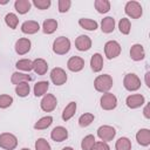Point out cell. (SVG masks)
Masks as SVG:
<instances>
[{
	"instance_id": "obj_4",
	"label": "cell",
	"mask_w": 150,
	"mask_h": 150,
	"mask_svg": "<svg viewBox=\"0 0 150 150\" xmlns=\"http://www.w3.org/2000/svg\"><path fill=\"white\" fill-rule=\"evenodd\" d=\"M18 146V138L11 132L0 134V148L5 150H14Z\"/></svg>"
},
{
	"instance_id": "obj_34",
	"label": "cell",
	"mask_w": 150,
	"mask_h": 150,
	"mask_svg": "<svg viewBox=\"0 0 150 150\" xmlns=\"http://www.w3.org/2000/svg\"><path fill=\"white\" fill-rule=\"evenodd\" d=\"M30 91V87L28 84V82H23V83H20L18 86H15V93L19 97H26L28 96Z\"/></svg>"
},
{
	"instance_id": "obj_33",
	"label": "cell",
	"mask_w": 150,
	"mask_h": 150,
	"mask_svg": "<svg viewBox=\"0 0 150 150\" xmlns=\"http://www.w3.org/2000/svg\"><path fill=\"white\" fill-rule=\"evenodd\" d=\"M5 23L12 28V29H15L19 25V18L15 13H7L6 16H5Z\"/></svg>"
},
{
	"instance_id": "obj_44",
	"label": "cell",
	"mask_w": 150,
	"mask_h": 150,
	"mask_svg": "<svg viewBox=\"0 0 150 150\" xmlns=\"http://www.w3.org/2000/svg\"><path fill=\"white\" fill-rule=\"evenodd\" d=\"M6 4H8V0H4V1L0 0V5H6Z\"/></svg>"
},
{
	"instance_id": "obj_21",
	"label": "cell",
	"mask_w": 150,
	"mask_h": 150,
	"mask_svg": "<svg viewBox=\"0 0 150 150\" xmlns=\"http://www.w3.org/2000/svg\"><path fill=\"white\" fill-rule=\"evenodd\" d=\"M115 29V19L112 16H105L101 21V30L105 34L114 32Z\"/></svg>"
},
{
	"instance_id": "obj_10",
	"label": "cell",
	"mask_w": 150,
	"mask_h": 150,
	"mask_svg": "<svg viewBox=\"0 0 150 150\" xmlns=\"http://www.w3.org/2000/svg\"><path fill=\"white\" fill-rule=\"evenodd\" d=\"M57 105V100L53 94H46L43 95L41 102H40V107L43 111L46 112H50L53 111Z\"/></svg>"
},
{
	"instance_id": "obj_11",
	"label": "cell",
	"mask_w": 150,
	"mask_h": 150,
	"mask_svg": "<svg viewBox=\"0 0 150 150\" xmlns=\"http://www.w3.org/2000/svg\"><path fill=\"white\" fill-rule=\"evenodd\" d=\"M145 103V98L141 94H132L125 98V104L130 109H137Z\"/></svg>"
},
{
	"instance_id": "obj_9",
	"label": "cell",
	"mask_w": 150,
	"mask_h": 150,
	"mask_svg": "<svg viewBox=\"0 0 150 150\" xmlns=\"http://www.w3.org/2000/svg\"><path fill=\"white\" fill-rule=\"evenodd\" d=\"M97 136H98V138L101 139V141H103V142H110V141H112L114 138H115V136H116V130H115V128L114 127H111V125H101L98 129H97Z\"/></svg>"
},
{
	"instance_id": "obj_12",
	"label": "cell",
	"mask_w": 150,
	"mask_h": 150,
	"mask_svg": "<svg viewBox=\"0 0 150 150\" xmlns=\"http://www.w3.org/2000/svg\"><path fill=\"white\" fill-rule=\"evenodd\" d=\"M30 47H32V42H30L29 39H27V38H20L19 40H16L15 46H14V49H15L16 54L25 55V54H27L30 50Z\"/></svg>"
},
{
	"instance_id": "obj_25",
	"label": "cell",
	"mask_w": 150,
	"mask_h": 150,
	"mask_svg": "<svg viewBox=\"0 0 150 150\" xmlns=\"http://www.w3.org/2000/svg\"><path fill=\"white\" fill-rule=\"evenodd\" d=\"M48 88H49V82L48 81H39V82H36L34 84V88H33L34 95L36 97L43 96V95H46Z\"/></svg>"
},
{
	"instance_id": "obj_5",
	"label": "cell",
	"mask_w": 150,
	"mask_h": 150,
	"mask_svg": "<svg viewBox=\"0 0 150 150\" xmlns=\"http://www.w3.org/2000/svg\"><path fill=\"white\" fill-rule=\"evenodd\" d=\"M104 54L108 60L116 59L121 54V45L115 40H109L104 45Z\"/></svg>"
},
{
	"instance_id": "obj_8",
	"label": "cell",
	"mask_w": 150,
	"mask_h": 150,
	"mask_svg": "<svg viewBox=\"0 0 150 150\" xmlns=\"http://www.w3.org/2000/svg\"><path fill=\"white\" fill-rule=\"evenodd\" d=\"M100 104L103 110H112L117 107V97L112 93H104L100 98Z\"/></svg>"
},
{
	"instance_id": "obj_13",
	"label": "cell",
	"mask_w": 150,
	"mask_h": 150,
	"mask_svg": "<svg viewBox=\"0 0 150 150\" xmlns=\"http://www.w3.org/2000/svg\"><path fill=\"white\" fill-rule=\"evenodd\" d=\"M91 39L88 35H80L75 39V47L80 52H87L91 48Z\"/></svg>"
},
{
	"instance_id": "obj_23",
	"label": "cell",
	"mask_w": 150,
	"mask_h": 150,
	"mask_svg": "<svg viewBox=\"0 0 150 150\" xmlns=\"http://www.w3.org/2000/svg\"><path fill=\"white\" fill-rule=\"evenodd\" d=\"M32 7V2L29 0H15L14 8L19 14H26L29 12Z\"/></svg>"
},
{
	"instance_id": "obj_15",
	"label": "cell",
	"mask_w": 150,
	"mask_h": 150,
	"mask_svg": "<svg viewBox=\"0 0 150 150\" xmlns=\"http://www.w3.org/2000/svg\"><path fill=\"white\" fill-rule=\"evenodd\" d=\"M83 67H84V60L80 56H71L67 62V68L73 73L81 71Z\"/></svg>"
},
{
	"instance_id": "obj_2",
	"label": "cell",
	"mask_w": 150,
	"mask_h": 150,
	"mask_svg": "<svg viewBox=\"0 0 150 150\" xmlns=\"http://www.w3.org/2000/svg\"><path fill=\"white\" fill-rule=\"evenodd\" d=\"M70 50V40L66 36H59L53 42V52L57 55H64Z\"/></svg>"
},
{
	"instance_id": "obj_37",
	"label": "cell",
	"mask_w": 150,
	"mask_h": 150,
	"mask_svg": "<svg viewBox=\"0 0 150 150\" xmlns=\"http://www.w3.org/2000/svg\"><path fill=\"white\" fill-rule=\"evenodd\" d=\"M12 103H13V97L11 95H7V94L0 95V108L1 109H6L11 107Z\"/></svg>"
},
{
	"instance_id": "obj_27",
	"label": "cell",
	"mask_w": 150,
	"mask_h": 150,
	"mask_svg": "<svg viewBox=\"0 0 150 150\" xmlns=\"http://www.w3.org/2000/svg\"><path fill=\"white\" fill-rule=\"evenodd\" d=\"M57 21L55 19H47L42 23V32L45 34H53L57 29Z\"/></svg>"
},
{
	"instance_id": "obj_28",
	"label": "cell",
	"mask_w": 150,
	"mask_h": 150,
	"mask_svg": "<svg viewBox=\"0 0 150 150\" xmlns=\"http://www.w3.org/2000/svg\"><path fill=\"white\" fill-rule=\"evenodd\" d=\"M52 123H53L52 116H43L34 123V129L35 130H45V129L49 128L52 125Z\"/></svg>"
},
{
	"instance_id": "obj_40",
	"label": "cell",
	"mask_w": 150,
	"mask_h": 150,
	"mask_svg": "<svg viewBox=\"0 0 150 150\" xmlns=\"http://www.w3.org/2000/svg\"><path fill=\"white\" fill-rule=\"evenodd\" d=\"M71 6V1L70 0H59L57 1V8L60 13H66L69 11Z\"/></svg>"
},
{
	"instance_id": "obj_36",
	"label": "cell",
	"mask_w": 150,
	"mask_h": 150,
	"mask_svg": "<svg viewBox=\"0 0 150 150\" xmlns=\"http://www.w3.org/2000/svg\"><path fill=\"white\" fill-rule=\"evenodd\" d=\"M95 142H96V139H95L94 135H87L83 137V139L81 142V149L82 150H91Z\"/></svg>"
},
{
	"instance_id": "obj_39",
	"label": "cell",
	"mask_w": 150,
	"mask_h": 150,
	"mask_svg": "<svg viewBox=\"0 0 150 150\" xmlns=\"http://www.w3.org/2000/svg\"><path fill=\"white\" fill-rule=\"evenodd\" d=\"M32 5H34L38 9H47L50 7L52 5V1L50 0H33L32 1Z\"/></svg>"
},
{
	"instance_id": "obj_22",
	"label": "cell",
	"mask_w": 150,
	"mask_h": 150,
	"mask_svg": "<svg viewBox=\"0 0 150 150\" xmlns=\"http://www.w3.org/2000/svg\"><path fill=\"white\" fill-rule=\"evenodd\" d=\"M76 109H77V104H76V102H74V101L69 102V103L64 107V109H63V111H62V120L66 121V122L69 121V120L75 115Z\"/></svg>"
},
{
	"instance_id": "obj_46",
	"label": "cell",
	"mask_w": 150,
	"mask_h": 150,
	"mask_svg": "<svg viewBox=\"0 0 150 150\" xmlns=\"http://www.w3.org/2000/svg\"><path fill=\"white\" fill-rule=\"evenodd\" d=\"M21 150H30V149H28V148H22Z\"/></svg>"
},
{
	"instance_id": "obj_38",
	"label": "cell",
	"mask_w": 150,
	"mask_h": 150,
	"mask_svg": "<svg viewBox=\"0 0 150 150\" xmlns=\"http://www.w3.org/2000/svg\"><path fill=\"white\" fill-rule=\"evenodd\" d=\"M34 146H35V150H52L50 144L45 138H38L35 141Z\"/></svg>"
},
{
	"instance_id": "obj_29",
	"label": "cell",
	"mask_w": 150,
	"mask_h": 150,
	"mask_svg": "<svg viewBox=\"0 0 150 150\" xmlns=\"http://www.w3.org/2000/svg\"><path fill=\"white\" fill-rule=\"evenodd\" d=\"M94 120H95L94 114H91V112H84V114H82L79 117V125L81 128H87V127H89L94 122Z\"/></svg>"
},
{
	"instance_id": "obj_14",
	"label": "cell",
	"mask_w": 150,
	"mask_h": 150,
	"mask_svg": "<svg viewBox=\"0 0 150 150\" xmlns=\"http://www.w3.org/2000/svg\"><path fill=\"white\" fill-rule=\"evenodd\" d=\"M50 138L54 142H63V141H66L68 138V130L62 125L55 127L50 131Z\"/></svg>"
},
{
	"instance_id": "obj_30",
	"label": "cell",
	"mask_w": 150,
	"mask_h": 150,
	"mask_svg": "<svg viewBox=\"0 0 150 150\" xmlns=\"http://www.w3.org/2000/svg\"><path fill=\"white\" fill-rule=\"evenodd\" d=\"M94 6L100 14H104L110 11V2L108 0H95Z\"/></svg>"
},
{
	"instance_id": "obj_35",
	"label": "cell",
	"mask_w": 150,
	"mask_h": 150,
	"mask_svg": "<svg viewBox=\"0 0 150 150\" xmlns=\"http://www.w3.org/2000/svg\"><path fill=\"white\" fill-rule=\"evenodd\" d=\"M118 29L120 32L123 34V35H128L130 33V29H131V23H130V20L128 18H122L120 21H118Z\"/></svg>"
},
{
	"instance_id": "obj_32",
	"label": "cell",
	"mask_w": 150,
	"mask_h": 150,
	"mask_svg": "<svg viewBox=\"0 0 150 150\" xmlns=\"http://www.w3.org/2000/svg\"><path fill=\"white\" fill-rule=\"evenodd\" d=\"M115 150H131V141L128 137H120L115 143Z\"/></svg>"
},
{
	"instance_id": "obj_17",
	"label": "cell",
	"mask_w": 150,
	"mask_h": 150,
	"mask_svg": "<svg viewBox=\"0 0 150 150\" xmlns=\"http://www.w3.org/2000/svg\"><path fill=\"white\" fill-rule=\"evenodd\" d=\"M130 57L134 61H141L145 57V50L144 47L141 43H135L130 48Z\"/></svg>"
},
{
	"instance_id": "obj_45",
	"label": "cell",
	"mask_w": 150,
	"mask_h": 150,
	"mask_svg": "<svg viewBox=\"0 0 150 150\" xmlns=\"http://www.w3.org/2000/svg\"><path fill=\"white\" fill-rule=\"evenodd\" d=\"M62 150H74V149H73L71 146H64V148H63Z\"/></svg>"
},
{
	"instance_id": "obj_6",
	"label": "cell",
	"mask_w": 150,
	"mask_h": 150,
	"mask_svg": "<svg viewBox=\"0 0 150 150\" xmlns=\"http://www.w3.org/2000/svg\"><path fill=\"white\" fill-rule=\"evenodd\" d=\"M123 86L128 91H136L141 88V80L136 74L129 73L123 79Z\"/></svg>"
},
{
	"instance_id": "obj_41",
	"label": "cell",
	"mask_w": 150,
	"mask_h": 150,
	"mask_svg": "<svg viewBox=\"0 0 150 150\" xmlns=\"http://www.w3.org/2000/svg\"><path fill=\"white\" fill-rule=\"evenodd\" d=\"M91 150H110V146L107 142H103V141H97L95 142V144L93 145Z\"/></svg>"
},
{
	"instance_id": "obj_24",
	"label": "cell",
	"mask_w": 150,
	"mask_h": 150,
	"mask_svg": "<svg viewBox=\"0 0 150 150\" xmlns=\"http://www.w3.org/2000/svg\"><path fill=\"white\" fill-rule=\"evenodd\" d=\"M29 81H32V77L28 74H25V73L14 71L11 76V82L15 86H18L20 83H23V82H29Z\"/></svg>"
},
{
	"instance_id": "obj_43",
	"label": "cell",
	"mask_w": 150,
	"mask_h": 150,
	"mask_svg": "<svg viewBox=\"0 0 150 150\" xmlns=\"http://www.w3.org/2000/svg\"><path fill=\"white\" fill-rule=\"evenodd\" d=\"M144 80H145V84L148 88H150V71H146L144 75Z\"/></svg>"
},
{
	"instance_id": "obj_1",
	"label": "cell",
	"mask_w": 150,
	"mask_h": 150,
	"mask_svg": "<svg viewBox=\"0 0 150 150\" xmlns=\"http://www.w3.org/2000/svg\"><path fill=\"white\" fill-rule=\"evenodd\" d=\"M112 84H114V81L109 74L98 75L94 80V88L96 89V91L102 93V94L109 93V90L112 88Z\"/></svg>"
},
{
	"instance_id": "obj_18",
	"label": "cell",
	"mask_w": 150,
	"mask_h": 150,
	"mask_svg": "<svg viewBox=\"0 0 150 150\" xmlns=\"http://www.w3.org/2000/svg\"><path fill=\"white\" fill-rule=\"evenodd\" d=\"M136 141L142 146L150 145V130L146 129V128L139 129L137 131V134H136Z\"/></svg>"
},
{
	"instance_id": "obj_7",
	"label": "cell",
	"mask_w": 150,
	"mask_h": 150,
	"mask_svg": "<svg viewBox=\"0 0 150 150\" xmlns=\"http://www.w3.org/2000/svg\"><path fill=\"white\" fill-rule=\"evenodd\" d=\"M50 80L55 86H62L67 82V73L64 69H62L61 67H55L50 70Z\"/></svg>"
},
{
	"instance_id": "obj_16",
	"label": "cell",
	"mask_w": 150,
	"mask_h": 150,
	"mask_svg": "<svg viewBox=\"0 0 150 150\" xmlns=\"http://www.w3.org/2000/svg\"><path fill=\"white\" fill-rule=\"evenodd\" d=\"M40 30V25L38 21H34V20H27L25 21L22 25H21V32L23 34H35Z\"/></svg>"
},
{
	"instance_id": "obj_31",
	"label": "cell",
	"mask_w": 150,
	"mask_h": 150,
	"mask_svg": "<svg viewBox=\"0 0 150 150\" xmlns=\"http://www.w3.org/2000/svg\"><path fill=\"white\" fill-rule=\"evenodd\" d=\"M15 67L22 71H30L33 70V61L29 59H21L15 63Z\"/></svg>"
},
{
	"instance_id": "obj_20",
	"label": "cell",
	"mask_w": 150,
	"mask_h": 150,
	"mask_svg": "<svg viewBox=\"0 0 150 150\" xmlns=\"http://www.w3.org/2000/svg\"><path fill=\"white\" fill-rule=\"evenodd\" d=\"M90 68L94 73H100L103 68V56L100 53H95L90 59Z\"/></svg>"
},
{
	"instance_id": "obj_26",
	"label": "cell",
	"mask_w": 150,
	"mask_h": 150,
	"mask_svg": "<svg viewBox=\"0 0 150 150\" xmlns=\"http://www.w3.org/2000/svg\"><path fill=\"white\" fill-rule=\"evenodd\" d=\"M79 25H80L83 29L90 30V32L96 30V29L98 28V23H97L95 20L88 19V18H81V19L79 20Z\"/></svg>"
},
{
	"instance_id": "obj_3",
	"label": "cell",
	"mask_w": 150,
	"mask_h": 150,
	"mask_svg": "<svg viewBox=\"0 0 150 150\" xmlns=\"http://www.w3.org/2000/svg\"><path fill=\"white\" fill-rule=\"evenodd\" d=\"M124 12L131 19H139L143 14V8H142V5L139 2L131 0V1H128L125 4Z\"/></svg>"
},
{
	"instance_id": "obj_42",
	"label": "cell",
	"mask_w": 150,
	"mask_h": 150,
	"mask_svg": "<svg viewBox=\"0 0 150 150\" xmlns=\"http://www.w3.org/2000/svg\"><path fill=\"white\" fill-rule=\"evenodd\" d=\"M143 116L145 117V118H150V104L149 103H146L145 104V107H144V109H143Z\"/></svg>"
},
{
	"instance_id": "obj_19",
	"label": "cell",
	"mask_w": 150,
	"mask_h": 150,
	"mask_svg": "<svg viewBox=\"0 0 150 150\" xmlns=\"http://www.w3.org/2000/svg\"><path fill=\"white\" fill-rule=\"evenodd\" d=\"M33 70L38 74V75H45L48 70V63L45 59H35L33 61Z\"/></svg>"
}]
</instances>
